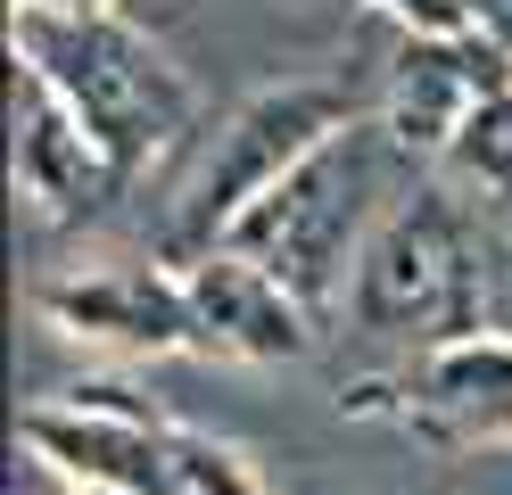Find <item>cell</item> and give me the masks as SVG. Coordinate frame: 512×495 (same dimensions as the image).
<instances>
[{
    "label": "cell",
    "mask_w": 512,
    "mask_h": 495,
    "mask_svg": "<svg viewBox=\"0 0 512 495\" xmlns=\"http://www.w3.org/2000/svg\"><path fill=\"white\" fill-rule=\"evenodd\" d=\"M182 297H190V330H199V347H215V355L281 363V355H306V339H314V314L265 273V264H248L232 248H215V256L190 264Z\"/></svg>",
    "instance_id": "obj_6"
},
{
    "label": "cell",
    "mask_w": 512,
    "mask_h": 495,
    "mask_svg": "<svg viewBox=\"0 0 512 495\" xmlns=\"http://www.w3.org/2000/svg\"><path fill=\"white\" fill-rule=\"evenodd\" d=\"M422 413L455 429H512V339H455L422 363Z\"/></svg>",
    "instance_id": "obj_9"
},
{
    "label": "cell",
    "mask_w": 512,
    "mask_h": 495,
    "mask_svg": "<svg viewBox=\"0 0 512 495\" xmlns=\"http://www.w3.org/2000/svg\"><path fill=\"white\" fill-rule=\"evenodd\" d=\"M17 182L42 215H100L124 182L108 149L67 116V99L25 66H17Z\"/></svg>",
    "instance_id": "obj_7"
},
{
    "label": "cell",
    "mask_w": 512,
    "mask_h": 495,
    "mask_svg": "<svg viewBox=\"0 0 512 495\" xmlns=\"http://www.w3.org/2000/svg\"><path fill=\"white\" fill-rule=\"evenodd\" d=\"M397 141H389V124H347L331 132L323 149H314L290 182H273L256 207L232 223V256L248 264H265V273L298 297L306 314H323L339 281H347V264H364L372 248V231H380V198H389V174H397Z\"/></svg>",
    "instance_id": "obj_1"
},
{
    "label": "cell",
    "mask_w": 512,
    "mask_h": 495,
    "mask_svg": "<svg viewBox=\"0 0 512 495\" xmlns=\"http://www.w3.org/2000/svg\"><path fill=\"white\" fill-rule=\"evenodd\" d=\"M512 91V50L488 42V33H471V42H438V33H422V42H405L397 66H389V141L405 157H438L463 141V124L479 99Z\"/></svg>",
    "instance_id": "obj_5"
},
{
    "label": "cell",
    "mask_w": 512,
    "mask_h": 495,
    "mask_svg": "<svg viewBox=\"0 0 512 495\" xmlns=\"http://www.w3.org/2000/svg\"><path fill=\"white\" fill-rule=\"evenodd\" d=\"M42 306H50L58 322L91 330V339H124V347H182V339H199V330H190L182 281H157V273L67 281V289H42Z\"/></svg>",
    "instance_id": "obj_8"
},
{
    "label": "cell",
    "mask_w": 512,
    "mask_h": 495,
    "mask_svg": "<svg viewBox=\"0 0 512 495\" xmlns=\"http://www.w3.org/2000/svg\"><path fill=\"white\" fill-rule=\"evenodd\" d=\"M83 495H124V487H83Z\"/></svg>",
    "instance_id": "obj_12"
},
{
    "label": "cell",
    "mask_w": 512,
    "mask_h": 495,
    "mask_svg": "<svg viewBox=\"0 0 512 495\" xmlns=\"http://www.w3.org/2000/svg\"><path fill=\"white\" fill-rule=\"evenodd\" d=\"M17 9H67V17H108L116 0H17Z\"/></svg>",
    "instance_id": "obj_11"
},
{
    "label": "cell",
    "mask_w": 512,
    "mask_h": 495,
    "mask_svg": "<svg viewBox=\"0 0 512 495\" xmlns=\"http://www.w3.org/2000/svg\"><path fill=\"white\" fill-rule=\"evenodd\" d=\"M347 306H356V322L372 339H405L430 355L455 339H479V264H471L463 215L438 190H405L380 215Z\"/></svg>",
    "instance_id": "obj_4"
},
{
    "label": "cell",
    "mask_w": 512,
    "mask_h": 495,
    "mask_svg": "<svg viewBox=\"0 0 512 495\" xmlns=\"http://www.w3.org/2000/svg\"><path fill=\"white\" fill-rule=\"evenodd\" d=\"M9 42L25 50V75H42L67 116L108 149L116 174H141V165L190 124V83L174 75V58L141 42L133 25L116 17H67V9H17Z\"/></svg>",
    "instance_id": "obj_2"
},
{
    "label": "cell",
    "mask_w": 512,
    "mask_h": 495,
    "mask_svg": "<svg viewBox=\"0 0 512 495\" xmlns=\"http://www.w3.org/2000/svg\"><path fill=\"white\" fill-rule=\"evenodd\" d=\"M446 157H455L471 182H488V190H504V198H512V91L479 99L471 124H463V141L446 149Z\"/></svg>",
    "instance_id": "obj_10"
},
{
    "label": "cell",
    "mask_w": 512,
    "mask_h": 495,
    "mask_svg": "<svg viewBox=\"0 0 512 495\" xmlns=\"http://www.w3.org/2000/svg\"><path fill=\"white\" fill-rule=\"evenodd\" d=\"M331 132H347V91H331V83H273V91L240 99V108L223 116V132L207 141V157L190 165L182 198H174L166 256H174V264L215 256L223 240H232V223H240L273 182H290L298 165L331 141Z\"/></svg>",
    "instance_id": "obj_3"
}]
</instances>
